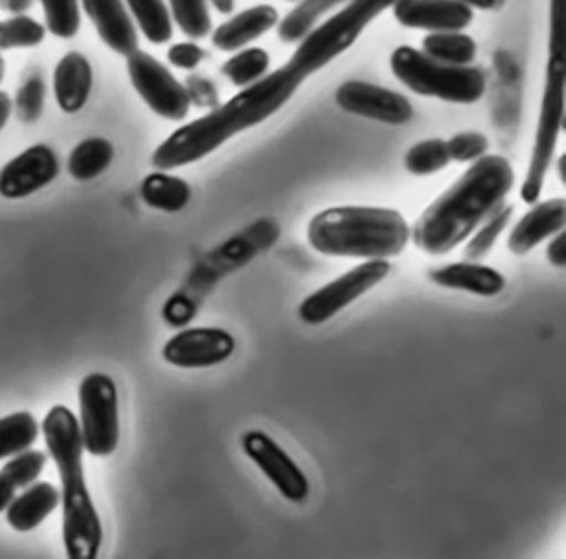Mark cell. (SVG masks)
Segmentation results:
<instances>
[{
  "label": "cell",
  "instance_id": "obj_30",
  "mask_svg": "<svg viewBox=\"0 0 566 559\" xmlns=\"http://www.w3.org/2000/svg\"><path fill=\"white\" fill-rule=\"evenodd\" d=\"M449 150H447V141L442 139H424L413 144L407 152H405V168L411 175L424 177V175H433L438 170H442L449 164Z\"/></svg>",
  "mask_w": 566,
  "mask_h": 559
},
{
  "label": "cell",
  "instance_id": "obj_12",
  "mask_svg": "<svg viewBox=\"0 0 566 559\" xmlns=\"http://www.w3.org/2000/svg\"><path fill=\"white\" fill-rule=\"evenodd\" d=\"M336 104L347 113L394 126L407 124L413 117L411 102L405 95L360 80L343 82L336 88Z\"/></svg>",
  "mask_w": 566,
  "mask_h": 559
},
{
  "label": "cell",
  "instance_id": "obj_8",
  "mask_svg": "<svg viewBox=\"0 0 566 559\" xmlns=\"http://www.w3.org/2000/svg\"><path fill=\"white\" fill-rule=\"evenodd\" d=\"M80 435L91 455H111L119 440L117 389L106 373H88L80 382Z\"/></svg>",
  "mask_w": 566,
  "mask_h": 559
},
{
  "label": "cell",
  "instance_id": "obj_26",
  "mask_svg": "<svg viewBox=\"0 0 566 559\" xmlns=\"http://www.w3.org/2000/svg\"><path fill=\"white\" fill-rule=\"evenodd\" d=\"M475 40L462 31H429L420 51L447 64H469L475 57Z\"/></svg>",
  "mask_w": 566,
  "mask_h": 559
},
{
  "label": "cell",
  "instance_id": "obj_2",
  "mask_svg": "<svg viewBox=\"0 0 566 559\" xmlns=\"http://www.w3.org/2000/svg\"><path fill=\"white\" fill-rule=\"evenodd\" d=\"M301 82L303 80L287 66L265 73L208 115L170 133L153 152V166L157 170H172L210 155L232 135L248 130L276 113Z\"/></svg>",
  "mask_w": 566,
  "mask_h": 559
},
{
  "label": "cell",
  "instance_id": "obj_10",
  "mask_svg": "<svg viewBox=\"0 0 566 559\" xmlns=\"http://www.w3.org/2000/svg\"><path fill=\"white\" fill-rule=\"evenodd\" d=\"M387 274H389L387 259H367L365 263L356 265L354 270L345 272L336 281L310 294L298 307V318L307 325H321L327 318H332L336 312L354 303L358 296L369 292Z\"/></svg>",
  "mask_w": 566,
  "mask_h": 559
},
{
  "label": "cell",
  "instance_id": "obj_27",
  "mask_svg": "<svg viewBox=\"0 0 566 559\" xmlns=\"http://www.w3.org/2000/svg\"><path fill=\"white\" fill-rule=\"evenodd\" d=\"M40 424L27 411L0 418V460L29 449L38 437Z\"/></svg>",
  "mask_w": 566,
  "mask_h": 559
},
{
  "label": "cell",
  "instance_id": "obj_4",
  "mask_svg": "<svg viewBox=\"0 0 566 559\" xmlns=\"http://www.w3.org/2000/svg\"><path fill=\"white\" fill-rule=\"evenodd\" d=\"M310 245L329 256L389 259L409 241V225L398 210L338 205L314 214L307 223Z\"/></svg>",
  "mask_w": 566,
  "mask_h": 559
},
{
  "label": "cell",
  "instance_id": "obj_24",
  "mask_svg": "<svg viewBox=\"0 0 566 559\" xmlns=\"http://www.w3.org/2000/svg\"><path fill=\"white\" fill-rule=\"evenodd\" d=\"M133 22L153 44H166L172 38V18L164 0H124Z\"/></svg>",
  "mask_w": 566,
  "mask_h": 559
},
{
  "label": "cell",
  "instance_id": "obj_40",
  "mask_svg": "<svg viewBox=\"0 0 566 559\" xmlns=\"http://www.w3.org/2000/svg\"><path fill=\"white\" fill-rule=\"evenodd\" d=\"M33 4V0H0V9L9 11V13H24L29 7Z\"/></svg>",
  "mask_w": 566,
  "mask_h": 559
},
{
  "label": "cell",
  "instance_id": "obj_17",
  "mask_svg": "<svg viewBox=\"0 0 566 559\" xmlns=\"http://www.w3.org/2000/svg\"><path fill=\"white\" fill-rule=\"evenodd\" d=\"M566 223V201L553 197L548 201L535 203L509 232V250L513 254H526L555 232L564 230Z\"/></svg>",
  "mask_w": 566,
  "mask_h": 559
},
{
  "label": "cell",
  "instance_id": "obj_11",
  "mask_svg": "<svg viewBox=\"0 0 566 559\" xmlns=\"http://www.w3.org/2000/svg\"><path fill=\"white\" fill-rule=\"evenodd\" d=\"M243 453L261 468V473L290 502H303L310 493V482L301 466L263 431H248L241 437Z\"/></svg>",
  "mask_w": 566,
  "mask_h": 559
},
{
  "label": "cell",
  "instance_id": "obj_16",
  "mask_svg": "<svg viewBox=\"0 0 566 559\" xmlns=\"http://www.w3.org/2000/svg\"><path fill=\"white\" fill-rule=\"evenodd\" d=\"M99 40L115 53L128 55L137 49V29L124 0H80Z\"/></svg>",
  "mask_w": 566,
  "mask_h": 559
},
{
  "label": "cell",
  "instance_id": "obj_23",
  "mask_svg": "<svg viewBox=\"0 0 566 559\" xmlns=\"http://www.w3.org/2000/svg\"><path fill=\"white\" fill-rule=\"evenodd\" d=\"M113 161V144L104 137H88L80 141L69 155V175L77 181L99 177Z\"/></svg>",
  "mask_w": 566,
  "mask_h": 559
},
{
  "label": "cell",
  "instance_id": "obj_29",
  "mask_svg": "<svg viewBox=\"0 0 566 559\" xmlns=\"http://www.w3.org/2000/svg\"><path fill=\"white\" fill-rule=\"evenodd\" d=\"M44 24H40L31 15L15 13L11 18L0 20V51L38 46L44 40Z\"/></svg>",
  "mask_w": 566,
  "mask_h": 559
},
{
  "label": "cell",
  "instance_id": "obj_14",
  "mask_svg": "<svg viewBox=\"0 0 566 559\" xmlns=\"http://www.w3.org/2000/svg\"><path fill=\"white\" fill-rule=\"evenodd\" d=\"M60 164L51 146L35 144L11 161H7L0 170V194L7 199H22L31 192L49 186L57 177Z\"/></svg>",
  "mask_w": 566,
  "mask_h": 559
},
{
  "label": "cell",
  "instance_id": "obj_41",
  "mask_svg": "<svg viewBox=\"0 0 566 559\" xmlns=\"http://www.w3.org/2000/svg\"><path fill=\"white\" fill-rule=\"evenodd\" d=\"M11 110H13V104H11L9 95L0 91V130L4 128V124H7L9 115H11Z\"/></svg>",
  "mask_w": 566,
  "mask_h": 559
},
{
  "label": "cell",
  "instance_id": "obj_31",
  "mask_svg": "<svg viewBox=\"0 0 566 559\" xmlns=\"http://www.w3.org/2000/svg\"><path fill=\"white\" fill-rule=\"evenodd\" d=\"M170 18L177 22L184 35L197 40L210 33L208 0H168Z\"/></svg>",
  "mask_w": 566,
  "mask_h": 559
},
{
  "label": "cell",
  "instance_id": "obj_21",
  "mask_svg": "<svg viewBox=\"0 0 566 559\" xmlns=\"http://www.w3.org/2000/svg\"><path fill=\"white\" fill-rule=\"evenodd\" d=\"M57 504H60V493L53 484L33 482L24 486L20 495H13V499L4 508L7 510L4 517L13 530L27 532L40 526L55 510Z\"/></svg>",
  "mask_w": 566,
  "mask_h": 559
},
{
  "label": "cell",
  "instance_id": "obj_39",
  "mask_svg": "<svg viewBox=\"0 0 566 559\" xmlns=\"http://www.w3.org/2000/svg\"><path fill=\"white\" fill-rule=\"evenodd\" d=\"M13 495H15V486L0 473V513L9 506Z\"/></svg>",
  "mask_w": 566,
  "mask_h": 559
},
{
  "label": "cell",
  "instance_id": "obj_13",
  "mask_svg": "<svg viewBox=\"0 0 566 559\" xmlns=\"http://www.w3.org/2000/svg\"><path fill=\"white\" fill-rule=\"evenodd\" d=\"M234 351V338L219 327H192L175 334L164 345L166 362L184 369L212 367L228 360Z\"/></svg>",
  "mask_w": 566,
  "mask_h": 559
},
{
  "label": "cell",
  "instance_id": "obj_3",
  "mask_svg": "<svg viewBox=\"0 0 566 559\" xmlns=\"http://www.w3.org/2000/svg\"><path fill=\"white\" fill-rule=\"evenodd\" d=\"M46 451L62 479V537L69 559H95L102 546V524L91 502L82 468V435L71 409L55 404L42 420Z\"/></svg>",
  "mask_w": 566,
  "mask_h": 559
},
{
  "label": "cell",
  "instance_id": "obj_33",
  "mask_svg": "<svg viewBox=\"0 0 566 559\" xmlns=\"http://www.w3.org/2000/svg\"><path fill=\"white\" fill-rule=\"evenodd\" d=\"M511 214H513V208L511 205H502L497 212H493L489 219H484L480 223V230L471 236V241L467 243V250H464V259L467 261H482L489 250L493 247V243L497 241L500 232L509 225L511 221Z\"/></svg>",
  "mask_w": 566,
  "mask_h": 559
},
{
  "label": "cell",
  "instance_id": "obj_15",
  "mask_svg": "<svg viewBox=\"0 0 566 559\" xmlns=\"http://www.w3.org/2000/svg\"><path fill=\"white\" fill-rule=\"evenodd\" d=\"M394 18L409 29L462 31L473 20V9L460 0H396Z\"/></svg>",
  "mask_w": 566,
  "mask_h": 559
},
{
  "label": "cell",
  "instance_id": "obj_43",
  "mask_svg": "<svg viewBox=\"0 0 566 559\" xmlns=\"http://www.w3.org/2000/svg\"><path fill=\"white\" fill-rule=\"evenodd\" d=\"M219 13H223V15H228L232 9H234V0H208Z\"/></svg>",
  "mask_w": 566,
  "mask_h": 559
},
{
  "label": "cell",
  "instance_id": "obj_22",
  "mask_svg": "<svg viewBox=\"0 0 566 559\" xmlns=\"http://www.w3.org/2000/svg\"><path fill=\"white\" fill-rule=\"evenodd\" d=\"M142 199L155 210L179 212L190 199V186L181 177L168 175V170H155L142 181Z\"/></svg>",
  "mask_w": 566,
  "mask_h": 559
},
{
  "label": "cell",
  "instance_id": "obj_44",
  "mask_svg": "<svg viewBox=\"0 0 566 559\" xmlns=\"http://www.w3.org/2000/svg\"><path fill=\"white\" fill-rule=\"evenodd\" d=\"M2 77H4V60L0 55V82H2Z\"/></svg>",
  "mask_w": 566,
  "mask_h": 559
},
{
  "label": "cell",
  "instance_id": "obj_37",
  "mask_svg": "<svg viewBox=\"0 0 566 559\" xmlns=\"http://www.w3.org/2000/svg\"><path fill=\"white\" fill-rule=\"evenodd\" d=\"M203 55V49L195 42H177L168 49V62L177 68H195Z\"/></svg>",
  "mask_w": 566,
  "mask_h": 559
},
{
  "label": "cell",
  "instance_id": "obj_20",
  "mask_svg": "<svg viewBox=\"0 0 566 559\" xmlns=\"http://www.w3.org/2000/svg\"><path fill=\"white\" fill-rule=\"evenodd\" d=\"M429 278L436 285L449 287V289H464L478 296H495L504 289V276L489 265H482L480 261H467V263H449L433 267L429 272Z\"/></svg>",
  "mask_w": 566,
  "mask_h": 559
},
{
  "label": "cell",
  "instance_id": "obj_32",
  "mask_svg": "<svg viewBox=\"0 0 566 559\" xmlns=\"http://www.w3.org/2000/svg\"><path fill=\"white\" fill-rule=\"evenodd\" d=\"M44 11V29L55 38L69 40L80 31L77 0H40Z\"/></svg>",
  "mask_w": 566,
  "mask_h": 559
},
{
  "label": "cell",
  "instance_id": "obj_25",
  "mask_svg": "<svg viewBox=\"0 0 566 559\" xmlns=\"http://www.w3.org/2000/svg\"><path fill=\"white\" fill-rule=\"evenodd\" d=\"M343 0H301L276 22V35L281 42H301L318 20Z\"/></svg>",
  "mask_w": 566,
  "mask_h": 559
},
{
  "label": "cell",
  "instance_id": "obj_42",
  "mask_svg": "<svg viewBox=\"0 0 566 559\" xmlns=\"http://www.w3.org/2000/svg\"><path fill=\"white\" fill-rule=\"evenodd\" d=\"M460 2H464V4L471 7V9H493V7H497L502 0H460Z\"/></svg>",
  "mask_w": 566,
  "mask_h": 559
},
{
  "label": "cell",
  "instance_id": "obj_19",
  "mask_svg": "<svg viewBox=\"0 0 566 559\" xmlns=\"http://www.w3.org/2000/svg\"><path fill=\"white\" fill-rule=\"evenodd\" d=\"M93 86V68L80 51H69L55 64L53 93L55 102L64 113H77L84 108Z\"/></svg>",
  "mask_w": 566,
  "mask_h": 559
},
{
  "label": "cell",
  "instance_id": "obj_34",
  "mask_svg": "<svg viewBox=\"0 0 566 559\" xmlns=\"http://www.w3.org/2000/svg\"><path fill=\"white\" fill-rule=\"evenodd\" d=\"M46 464V455L42 451H35V449H24L15 455H11L9 462H4L2 466V475L15 486V488H24L29 484H33L42 468Z\"/></svg>",
  "mask_w": 566,
  "mask_h": 559
},
{
  "label": "cell",
  "instance_id": "obj_18",
  "mask_svg": "<svg viewBox=\"0 0 566 559\" xmlns=\"http://www.w3.org/2000/svg\"><path fill=\"white\" fill-rule=\"evenodd\" d=\"M276 22H279V11L272 4L248 7V9L230 15V20L221 22L212 31V44L219 51H228V53L239 51V49L248 46V42L256 40L259 35H263L265 31L276 27Z\"/></svg>",
  "mask_w": 566,
  "mask_h": 559
},
{
  "label": "cell",
  "instance_id": "obj_45",
  "mask_svg": "<svg viewBox=\"0 0 566 559\" xmlns=\"http://www.w3.org/2000/svg\"><path fill=\"white\" fill-rule=\"evenodd\" d=\"M287 2H294V0H287Z\"/></svg>",
  "mask_w": 566,
  "mask_h": 559
},
{
  "label": "cell",
  "instance_id": "obj_38",
  "mask_svg": "<svg viewBox=\"0 0 566 559\" xmlns=\"http://www.w3.org/2000/svg\"><path fill=\"white\" fill-rule=\"evenodd\" d=\"M546 259H548L555 267H564V265H566V236H564L562 230L555 232V239L548 243Z\"/></svg>",
  "mask_w": 566,
  "mask_h": 559
},
{
  "label": "cell",
  "instance_id": "obj_35",
  "mask_svg": "<svg viewBox=\"0 0 566 559\" xmlns=\"http://www.w3.org/2000/svg\"><path fill=\"white\" fill-rule=\"evenodd\" d=\"M44 97H46V86H44V80L38 75V73H31L18 88L15 93V102L13 104V110L18 115V119L22 124H31L35 122L40 115H42V108H44Z\"/></svg>",
  "mask_w": 566,
  "mask_h": 559
},
{
  "label": "cell",
  "instance_id": "obj_28",
  "mask_svg": "<svg viewBox=\"0 0 566 559\" xmlns=\"http://www.w3.org/2000/svg\"><path fill=\"white\" fill-rule=\"evenodd\" d=\"M270 66V55L265 49L259 46H248L228 57L221 66V73L234 84V86H248L261 80L268 73Z\"/></svg>",
  "mask_w": 566,
  "mask_h": 559
},
{
  "label": "cell",
  "instance_id": "obj_1",
  "mask_svg": "<svg viewBox=\"0 0 566 559\" xmlns=\"http://www.w3.org/2000/svg\"><path fill=\"white\" fill-rule=\"evenodd\" d=\"M513 168L500 155H482L451 183L409 230L416 247L427 254H447L478 225L504 205L513 188Z\"/></svg>",
  "mask_w": 566,
  "mask_h": 559
},
{
  "label": "cell",
  "instance_id": "obj_5",
  "mask_svg": "<svg viewBox=\"0 0 566 559\" xmlns=\"http://www.w3.org/2000/svg\"><path fill=\"white\" fill-rule=\"evenodd\" d=\"M389 62L394 75L418 95L453 104H473L486 91V80L480 68L469 64H447L413 46L394 49Z\"/></svg>",
  "mask_w": 566,
  "mask_h": 559
},
{
  "label": "cell",
  "instance_id": "obj_6",
  "mask_svg": "<svg viewBox=\"0 0 566 559\" xmlns=\"http://www.w3.org/2000/svg\"><path fill=\"white\" fill-rule=\"evenodd\" d=\"M396 0H349L332 18L318 22L296 46L285 64L301 80L329 64L336 55L347 51L358 35Z\"/></svg>",
  "mask_w": 566,
  "mask_h": 559
},
{
  "label": "cell",
  "instance_id": "obj_7",
  "mask_svg": "<svg viewBox=\"0 0 566 559\" xmlns=\"http://www.w3.org/2000/svg\"><path fill=\"white\" fill-rule=\"evenodd\" d=\"M564 82H566V68H564V51L562 46H551V60L546 66V84L537 117V130L535 141L531 150V161L526 177L520 188V197L524 203H535L542 194L546 172L551 168V159L555 152L557 135L562 130L564 122Z\"/></svg>",
  "mask_w": 566,
  "mask_h": 559
},
{
  "label": "cell",
  "instance_id": "obj_9",
  "mask_svg": "<svg viewBox=\"0 0 566 559\" xmlns=\"http://www.w3.org/2000/svg\"><path fill=\"white\" fill-rule=\"evenodd\" d=\"M126 68L137 95L164 119L181 122L190 110L188 91L150 53L135 49L126 55Z\"/></svg>",
  "mask_w": 566,
  "mask_h": 559
},
{
  "label": "cell",
  "instance_id": "obj_36",
  "mask_svg": "<svg viewBox=\"0 0 566 559\" xmlns=\"http://www.w3.org/2000/svg\"><path fill=\"white\" fill-rule=\"evenodd\" d=\"M486 148H489V139L475 130L458 133L447 141L451 161H475L482 155H486Z\"/></svg>",
  "mask_w": 566,
  "mask_h": 559
}]
</instances>
